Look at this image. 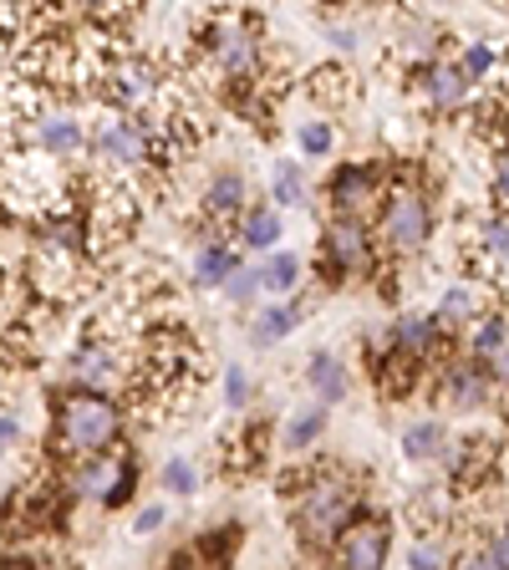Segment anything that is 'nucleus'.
<instances>
[{
    "instance_id": "obj_36",
    "label": "nucleus",
    "mask_w": 509,
    "mask_h": 570,
    "mask_svg": "<svg viewBox=\"0 0 509 570\" xmlns=\"http://www.w3.org/2000/svg\"><path fill=\"white\" fill-rule=\"evenodd\" d=\"M249 397H255V382H249V372H245V367H229V372H225V403L239 413Z\"/></svg>"
},
{
    "instance_id": "obj_23",
    "label": "nucleus",
    "mask_w": 509,
    "mask_h": 570,
    "mask_svg": "<svg viewBox=\"0 0 509 570\" xmlns=\"http://www.w3.org/2000/svg\"><path fill=\"white\" fill-rule=\"evenodd\" d=\"M281 229H285V219H281V209H275V204H249V214L239 219V245H245V249H271V255H275Z\"/></svg>"
},
{
    "instance_id": "obj_18",
    "label": "nucleus",
    "mask_w": 509,
    "mask_h": 570,
    "mask_svg": "<svg viewBox=\"0 0 509 570\" xmlns=\"http://www.w3.org/2000/svg\"><path fill=\"white\" fill-rule=\"evenodd\" d=\"M443 336L449 332L439 326V316H418V311H408V316L392 321V342H398V352L418 356V362H433L439 346H443Z\"/></svg>"
},
{
    "instance_id": "obj_16",
    "label": "nucleus",
    "mask_w": 509,
    "mask_h": 570,
    "mask_svg": "<svg viewBox=\"0 0 509 570\" xmlns=\"http://www.w3.org/2000/svg\"><path fill=\"white\" fill-rule=\"evenodd\" d=\"M26 142H36L47 158H71V154H87V148H92V128L67 118V112H47L41 122H31Z\"/></svg>"
},
{
    "instance_id": "obj_12",
    "label": "nucleus",
    "mask_w": 509,
    "mask_h": 570,
    "mask_svg": "<svg viewBox=\"0 0 509 570\" xmlns=\"http://www.w3.org/2000/svg\"><path fill=\"white\" fill-rule=\"evenodd\" d=\"M67 377L71 387L82 392H107L128 377V356H123V342H77L67 356Z\"/></svg>"
},
{
    "instance_id": "obj_20",
    "label": "nucleus",
    "mask_w": 509,
    "mask_h": 570,
    "mask_svg": "<svg viewBox=\"0 0 509 570\" xmlns=\"http://www.w3.org/2000/svg\"><path fill=\"white\" fill-rule=\"evenodd\" d=\"M265 443H271V428L265 423H249L245 433H235V439L225 443V474L229 479L255 474V469L265 463Z\"/></svg>"
},
{
    "instance_id": "obj_17",
    "label": "nucleus",
    "mask_w": 509,
    "mask_h": 570,
    "mask_svg": "<svg viewBox=\"0 0 509 570\" xmlns=\"http://www.w3.org/2000/svg\"><path fill=\"white\" fill-rule=\"evenodd\" d=\"M306 97L316 107H326V118H332V112H342V107L356 102V77L342 67V61H326V67H316L306 77Z\"/></svg>"
},
{
    "instance_id": "obj_25",
    "label": "nucleus",
    "mask_w": 509,
    "mask_h": 570,
    "mask_svg": "<svg viewBox=\"0 0 509 570\" xmlns=\"http://www.w3.org/2000/svg\"><path fill=\"white\" fill-rule=\"evenodd\" d=\"M449 428L439 423V417H423V423H413V428H403V459H413V463H428V459H443L449 453Z\"/></svg>"
},
{
    "instance_id": "obj_27",
    "label": "nucleus",
    "mask_w": 509,
    "mask_h": 570,
    "mask_svg": "<svg viewBox=\"0 0 509 570\" xmlns=\"http://www.w3.org/2000/svg\"><path fill=\"white\" fill-rule=\"evenodd\" d=\"M296 326H301V301H281V306L261 311V321H255L249 342H255V346H271V342H281V336H291Z\"/></svg>"
},
{
    "instance_id": "obj_22",
    "label": "nucleus",
    "mask_w": 509,
    "mask_h": 570,
    "mask_svg": "<svg viewBox=\"0 0 509 570\" xmlns=\"http://www.w3.org/2000/svg\"><path fill=\"white\" fill-rule=\"evenodd\" d=\"M484 311L489 306H484V296H479V285H449L439 296V311H433V316H439L443 332H453V326H474Z\"/></svg>"
},
{
    "instance_id": "obj_43",
    "label": "nucleus",
    "mask_w": 509,
    "mask_h": 570,
    "mask_svg": "<svg viewBox=\"0 0 509 570\" xmlns=\"http://www.w3.org/2000/svg\"><path fill=\"white\" fill-rule=\"evenodd\" d=\"M0 570H36V566H26V560H6Z\"/></svg>"
},
{
    "instance_id": "obj_15",
    "label": "nucleus",
    "mask_w": 509,
    "mask_h": 570,
    "mask_svg": "<svg viewBox=\"0 0 509 570\" xmlns=\"http://www.w3.org/2000/svg\"><path fill=\"white\" fill-rule=\"evenodd\" d=\"M204 219H209V229L229 225V219H245L249 214V178L239 174V168H219V174L204 184V199H199Z\"/></svg>"
},
{
    "instance_id": "obj_40",
    "label": "nucleus",
    "mask_w": 509,
    "mask_h": 570,
    "mask_svg": "<svg viewBox=\"0 0 509 570\" xmlns=\"http://www.w3.org/2000/svg\"><path fill=\"white\" fill-rule=\"evenodd\" d=\"M158 524H164V504H148V510L138 514V534H154Z\"/></svg>"
},
{
    "instance_id": "obj_41",
    "label": "nucleus",
    "mask_w": 509,
    "mask_h": 570,
    "mask_svg": "<svg viewBox=\"0 0 509 570\" xmlns=\"http://www.w3.org/2000/svg\"><path fill=\"white\" fill-rule=\"evenodd\" d=\"M489 377H495V387H509V346L495 356V362H489Z\"/></svg>"
},
{
    "instance_id": "obj_33",
    "label": "nucleus",
    "mask_w": 509,
    "mask_h": 570,
    "mask_svg": "<svg viewBox=\"0 0 509 570\" xmlns=\"http://www.w3.org/2000/svg\"><path fill=\"white\" fill-rule=\"evenodd\" d=\"M459 67L469 71V82L479 87V82L489 77V71L499 67V47H489V41H469V47L459 51Z\"/></svg>"
},
{
    "instance_id": "obj_14",
    "label": "nucleus",
    "mask_w": 509,
    "mask_h": 570,
    "mask_svg": "<svg viewBox=\"0 0 509 570\" xmlns=\"http://www.w3.org/2000/svg\"><path fill=\"white\" fill-rule=\"evenodd\" d=\"M439 403H453V407H479V403H489L495 397V377H489V367L484 362H443L439 372Z\"/></svg>"
},
{
    "instance_id": "obj_34",
    "label": "nucleus",
    "mask_w": 509,
    "mask_h": 570,
    "mask_svg": "<svg viewBox=\"0 0 509 570\" xmlns=\"http://www.w3.org/2000/svg\"><path fill=\"white\" fill-rule=\"evenodd\" d=\"M265 291V281H261V271H249V265H239L235 275L225 281V296H229V306H249V301Z\"/></svg>"
},
{
    "instance_id": "obj_3",
    "label": "nucleus",
    "mask_w": 509,
    "mask_h": 570,
    "mask_svg": "<svg viewBox=\"0 0 509 570\" xmlns=\"http://www.w3.org/2000/svg\"><path fill=\"white\" fill-rule=\"evenodd\" d=\"M199 61L214 71V82L245 87L265 77V41L261 16H209L199 26Z\"/></svg>"
},
{
    "instance_id": "obj_7",
    "label": "nucleus",
    "mask_w": 509,
    "mask_h": 570,
    "mask_svg": "<svg viewBox=\"0 0 509 570\" xmlns=\"http://www.w3.org/2000/svg\"><path fill=\"white\" fill-rule=\"evenodd\" d=\"M92 154L107 164V174L133 178V184H138L143 168H164L158 142H154V132L143 128V118L112 112V107H102V118L92 122ZM164 174H168V168H164Z\"/></svg>"
},
{
    "instance_id": "obj_5",
    "label": "nucleus",
    "mask_w": 509,
    "mask_h": 570,
    "mask_svg": "<svg viewBox=\"0 0 509 570\" xmlns=\"http://www.w3.org/2000/svg\"><path fill=\"white\" fill-rule=\"evenodd\" d=\"M433 225H439V219H433V199H428L423 184L408 174H392V194H388V204H382L378 225H372L382 255H388V261H413V255H423L428 239H433Z\"/></svg>"
},
{
    "instance_id": "obj_31",
    "label": "nucleus",
    "mask_w": 509,
    "mask_h": 570,
    "mask_svg": "<svg viewBox=\"0 0 509 570\" xmlns=\"http://www.w3.org/2000/svg\"><path fill=\"white\" fill-rule=\"evenodd\" d=\"M261 281H265V291H275V296H291L296 281H301V261L291 255V249H275L271 261L261 265Z\"/></svg>"
},
{
    "instance_id": "obj_28",
    "label": "nucleus",
    "mask_w": 509,
    "mask_h": 570,
    "mask_svg": "<svg viewBox=\"0 0 509 570\" xmlns=\"http://www.w3.org/2000/svg\"><path fill=\"white\" fill-rule=\"evenodd\" d=\"M449 566H453V550L443 530H423L408 546V570H449Z\"/></svg>"
},
{
    "instance_id": "obj_4",
    "label": "nucleus",
    "mask_w": 509,
    "mask_h": 570,
    "mask_svg": "<svg viewBox=\"0 0 509 570\" xmlns=\"http://www.w3.org/2000/svg\"><path fill=\"white\" fill-rule=\"evenodd\" d=\"M174 87L178 82L168 77L164 61L148 57V51H138V47L112 51V57L102 61V71H97V97H102V107L128 112V118L154 112L158 102H168V92H174Z\"/></svg>"
},
{
    "instance_id": "obj_24",
    "label": "nucleus",
    "mask_w": 509,
    "mask_h": 570,
    "mask_svg": "<svg viewBox=\"0 0 509 570\" xmlns=\"http://www.w3.org/2000/svg\"><path fill=\"white\" fill-rule=\"evenodd\" d=\"M306 382H311V392L321 397V407H332V403H342L346 397V367L336 362L332 352H311V362H306Z\"/></svg>"
},
{
    "instance_id": "obj_9",
    "label": "nucleus",
    "mask_w": 509,
    "mask_h": 570,
    "mask_svg": "<svg viewBox=\"0 0 509 570\" xmlns=\"http://www.w3.org/2000/svg\"><path fill=\"white\" fill-rule=\"evenodd\" d=\"M392 194V174L378 164H342L326 178V204H332V219H352V225H378L382 204Z\"/></svg>"
},
{
    "instance_id": "obj_35",
    "label": "nucleus",
    "mask_w": 509,
    "mask_h": 570,
    "mask_svg": "<svg viewBox=\"0 0 509 570\" xmlns=\"http://www.w3.org/2000/svg\"><path fill=\"white\" fill-rule=\"evenodd\" d=\"M164 489H168V494H194V489H199V474H194V463H189V459H168V463H164Z\"/></svg>"
},
{
    "instance_id": "obj_13",
    "label": "nucleus",
    "mask_w": 509,
    "mask_h": 570,
    "mask_svg": "<svg viewBox=\"0 0 509 570\" xmlns=\"http://www.w3.org/2000/svg\"><path fill=\"white\" fill-rule=\"evenodd\" d=\"M332 556H336V570H382L392 556V524L382 514H362L332 546Z\"/></svg>"
},
{
    "instance_id": "obj_6",
    "label": "nucleus",
    "mask_w": 509,
    "mask_h": 570,
    "mask_svg": "<svg viewBox=\"0 0 509 570\" xmlns=\"http://www.w3.org/2000/svg\"><path fill=\"white\" fill-rule=\"evenodd\" d=\"M82 194H87V225H92V249H118L123 239L138 229V214H143V199H138V184L133 178H118V174H92L82 178Z\"/></svg>"
},
{
    "instance_id": "obj_30",
    "label": "nucleus",
    "mask_w": 509,
    "mask_h": 570,
    "mask_svg": "<svg viewBox=\"0 0 509 570\" xmlns=\"http://www.w3.org/2000/svg\"><path fill=\"white\" fill-rule=\"evenodd\" d=\"M271 204L275 209H301V204H306V174H301V164H275Z\"/></svg>"
},
{
    "instance_id": "obj_19",
    "label": "nucleus",
    "mask_w": 509,
    "mask_h": 570,
    "mask_svg": "<svg viewBox=\"0 0 509 570\" xmlns=\"http://www.w3.org/2000/svg\"><path fill=\"white\" fill-rule=\"evenodd\" d=\"M423 367L428 362H418V356H408V352L392 346L382 362H372V382H378L388 397H408V392H418V382H423Z\"/></svg>"
},
{
    "instance_id": "obj_11",
    "label": "nucleus",
    "mask_w": 509,
    "mask_h": 570,
    "mask_svg": "<svg viewBox=\"0 0 509 570\" xmlns=\"http://www.w3.org/2000/svg\"><path fill=\"white\" fill-rule=\"evenodd\" d=\"M408 92H413L428 112H463V107L474 102V82H469V71L459 67V57H439V61H428V67L408 71Z\"/></svg>"
},
{
    "instance_id": "obj_38",
    "label": "nucleus",
    "mask_w": 509,
    "mask_h": 570,
    "mask_svg": "<svg viewBox=\"0 0 509 570\" xmlns=\"http://www.w3.org/2000/svg\"><path fill=\"white\" fill-rule=\"evenodd\" d=\"M449 570H499V566H495V556H489V546H469L453 556Z\"/></svg>"
},
{
    "instance_id": "obj_26",
    "label": "nucleus",
    "mask_w": 509,
    "mask_h": 570,
    "mask_svg": "<svg viewBox=\"0 0 509 570\" xmlns=\"http://www.w3.org/2000/svg\"><path fill=\"white\" fill-rule=\"evenodd\" d=\"M239 271V249H229L225 239H204L194 255V281L199 285H225Z\"/></svg>"
},
{
    "instance_id": "obj_39",
    "label": "nucleus",
    "mask_w": 509,
    "mask_h": 570,
    "mask_svg": "<svg viewBox=\"0 0 509 570\" xmlns=\"http://www.w3.org/2000/svg\"><path fill=\"white\" fill-rule=\"evenodd\" d=\"M489 556H495L499 570H509V524H505V530H495V540H489Z\"/></svg>"
},
{
    "instance_id": "obj_32",
    "label": "nucleus",
    "mask_w": 509,
    "mask_h": 570,
    "mask_svg": "<svg viewBox=\"0 0 509 570\" xmlns=\"http://www.w3.org/2000/svg\"><path fill=\"white\" fill-rule=\"evenodd\" d=\"M296 138H301V154H306V158H326V154L336 148V128H332V118H311V122H301Z\"/></svg>"
},
{
    "instance_id": "obj_1",
    "label": "nucleus",
    "mask_w": 509,
    "mask_h": 570,
    "mask_svg": "<svg viewBox=\"0 0 509 570\" xmlns=\"http://www.w3.org/2000/svg\"><path fill=\"white\" fill-rule=\"evenodd\" d=\"M291 484V524H296L301 546H336L356 520H362V484L342 469H326V463H311L296 469L291 479H281V489Z\"/></svg>"
},
{
    "instance_id": "obj_29",
    "label": "nucleus",
    "mask_w": 509,
    "mask_h": 570,
    "mask_svg": "<svg viewBox=\"0 0 509 570\" xmlns=\"http://www.w3.org/2000/svg\"><path fill=\"white\" fill-rule=\"evenodd\" d=\"M321 433H326V407H306V413H296L291 417V423L281 428V443H285V453H306L311 443L321 439Z\"/></svg>"
},
{
    "instance_id": "obj_10",
    "label": "nucleus",
    "mask_w": 509,
    "mask_h": 570,
    "mask_svg": "<svg viewBox=\"0 0 509 570\" xmlns=\"http://www.w3.org/2000/svg\"><path fill=\"white\" fill-rule=\"evenodd\" d=\"M133 489H138V463L128 453H107V459H92V463H71L61 474V494L67 499H102L107 510L128 504Z\"/></svg>"
},
{
    "instance_id": "obj_21",
    "label": "nucleus",
    "mask_w": 509,
    "mask_h": 570,
    "mask_svg": "<svg viewBox=\"0 0 509 570\" xmlns=\"http://www.w3.org/2000/svg\"><path fill=\"white\" fill-rule=\"evenodd\" d=\"M505 346H509V306H489L484 316L469 326V356L489 367V362H495Z\"/></svg>"
},
{
    "instance_id": "obj_2",
    "label": "nucleus",
    "mask_w": 509,
    "mask_h": 570,
    "mask_svg": "<svg viewBox=\"0 0 509 570\" xmlns=\"http://www.w3.org/2000/svg\"><path fill=\"white\" fill-rule=\"evenodd\" d=\"M57 413H51V459L57 463H92L118 453L123 443V428H128V413H123L118 397L107 392H82V387H67L57 392Z\"/></svg>"
},
{
    "instance_id": "obj_37",
    "label": "nucleus",
    "mask_w": 509,
    "mask_h": 570,
    "mask_svg": "<svg viewBox=\"0 0 509 570\" xmlns=\"http://www.w3.org/2000/svg\"><path fill=\"white\" fill-rule=\"evenodd\" d=\"M489 194H495L499 214L509 209V154H495L489 158Z\"/></svg>"
},
{
    "instance_id": "obj_42",
    "label": "nucleus",
    "mask_w": 509,
    "mask_h": 570,
    "mask_svg": "<svg viewBox=\"0 0 509 570\" xmlns=\"http://www.w3.org/2000/svg\"><path fill=\"white\" fill-rule=\"evenodd\" d=\"M16 433H21V428H16V417H11V413H0V449H6V443H11Z\"/></svg>"
},
{
    "instance_id": "obj_8",
    "label": "nucleus",
    "mask_w": 509,
    "mask_h": 570,
    "mask_svg": "<svg viewBox=\"0 0 509 570\" xmlns=\"http://www.w3.org/2000/svg\"><path fill=\"white\" fill-rule=\"evenodd\" d=\"M378 271V235L372 225H352V219H326L316 239V275L321 285H346L356 275Z\"/></svg>"
}]
</instances>
